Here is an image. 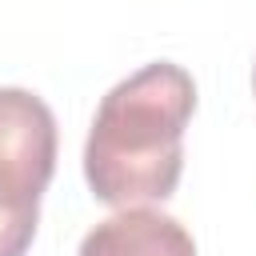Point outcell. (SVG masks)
<instances>
[{
	"label": "cell",
	"mask_w": 256,
	"mask_h": 256,
	"mask_svg": "<svg viewBox=\"0 0 256 256\" xmlns=\"http://www.w3.org/2000/svg\"><path fill=\"white\" fill-rule=\"evenodd\" d=\"M196 112L192 76L156 60L112 84L84 140V180L108 208L168 200L184 172V128Z\"/></svg>",
	"instance_id": "1"
},
{
	"label": "cell",
	"mask_w": 256,
	"mask_h": 256,
	"mask_svg": "<svg viewBox=\"0 0 256 256\" xmlns=\"http://www.w3.org/2000/svg\"><path fill=\"white\" fill-rule=\"evenodd\" d=\"M56 172V116L28 88H0V208L40 212Z\"/></svg>",
	"instance_id": "2"
},
{
	"label": "cell",
	"mask_w": 256,
	"mask_h": 256,
	"mask_svg": "<svg viewBox=\"0 0 256 256\" xmlns=\"http://www.w3.org/2000/svg\"><path fill=\"white\" fill-rule=\"evenodd\" d=\"M76 256H196V244L176 216L136 204L100 220Z\"/></svg>",
	"instance_id": "3"
},
{
	"label": "cell",
	"mask_w": 256,
	"mask_h": 256,
	"mask_svg": "<svg viewBox=\"0 0 256 256\" xmlns=\"http://www.w3.org/2000/svg\"><path fill=\"white\" fill-rule=\"evenodd\" d=\"M40 212H8L0 208V256H24L36 240Z\"/></svg>",
	"instance_id": "4"
},
{
	"label": "cell",
	"mask_w": 256,
	"mask_h": 256,
	"mask_svg": "<svg viewBox=\"0 0 256 256\" xmlns=\"http://www.w3.org/2000/svg\"><path fill=\"white\" fill-rule=\"evenodd\" d=\"M252 88H256V72H252Z\"/></svg>",
	"instance_id": "5"
}]
</instances>
